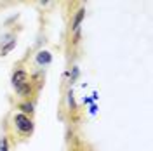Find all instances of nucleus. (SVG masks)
<instances>
[{"label": "nucleus", "instance_id": "8", "mask_svg": "<svg viewBox=\"0 0 153 151\" xmlns=\"http://www.w3.org/2000/svg\"><path fill=\"white\" fill-rule=\"evenodd\" d=\"M12 38H16L12 33H4V35H0V47H2V45H5L7 42H10Z\"/></svg>", "mask_w": 153, "mask_h": 151}, {"label": "nucleus", "instance_id": "9", "mask_svg": "<svg viewBox=\"0 0 153 151\" xmlns=\"http://www.w3.org/2000/svg\"><path fill=\"white\" fill-rule=\"evenodd\" d=\"M0 151H9V139L7 137L0 139Z\"/></svg>", "mask_w": 153, "mask_h": 151}, {"label": "nucleus", "instance_id": "10", "mask_svg": "<svg viewBox=\"0 0 153 151\" xmlns=\"http://www.w3.org/2000/svg\"><path fill=\"white\" fill-rule=\"evenodd\" d=\"M78 75H80V71H78V68H73V73H71V75H70V82H73V80H76V78H78Z\"/></svg>", "mask_w": 153, "mask_h": 151}, {"label": "nucleus", "instance_id": "4", "mask_svg": "<svg viewBox=\"0 0 153 151\" xmlns=\"http://www.w3.org/2000/svg\"><path fill=\"white\" fill-rule=\"evenodd\" d=\"M31 92H33V84L31 82H26V84H23L21 87L16 89V94L19 97H23V99H28L30 95H31Z\"/></svg>", "mask_w": 153, "mask_h": 151}, {"label": "nucleus", "instance_id": "11", "mask_svg": "<svg viewBox=\"0 0 153 151\" xmlns=\"http://www.w3.org/2000/svg\"><path fill=\"white\" fill-rule=\"evenodd\" d=\"M68 104H70L71 108H75V101H73V94H71V92H68Z\"/></svg>", "mask_w": 153, "mask_h": 151}, {"label": "nucleus", "instance_id": "13", "mask_svg": "<svg viewBox=\"0 0 153 151\" xmlns=\"http://www.w3.org/2000/svg\"><path fill=\"white\" fill-rule=\"evenodd\" d=\"M38 2H40L42 5H47V4H49V2H51V0H38Z\"/></svg>", "mask_w": 153, "mask_h": 151}, {"label": "nucleus", "instance_id": "1", "mask_svg": "<svg viewBox=\"0 0 153 151\" xmlns=\"http://www.w3.org/2000/svg\"><path fill=\"white\" fill-rule=\"evenodd\" d=\"M12 122H14V127L23 137H30L33 134V120L30 118L28 115L25 113H16L12 116Z\"/></svg>", "mask_w": 153, "mask_h": 151}, {"label": "nucleus", "instance_id": "5", "mask_svg": "<svg viewBox=\"0 0 153 151\" xmlns=\"http://www.w3.org/2000/svg\"><path fill=\"white\" fill-rule=\"evenodd\" d=\"M85 18V9L82 7V9L76 10V14L73 16V21H71V30L76 31V30H80V24H82V21Z\"/></svg>", "mask_w": 153, "mask_h": 151}, {"label": "nucleus", "instance_id": "6", "mask_svg": "<svg viewBox=\"0 0 153 151\" xmlns=\"http://www.w3.org/2000/svg\"><path fill=\"white\" fill-rule=\"evenodd\" d=\"M18 110H21V113H25V115H28V116H31L33 115V104L30 103V101H23V103H19L18 104Z\"/></svg>", "mask_w": 153, "mask_h": 151}, {"label": "nucleus", "instance_id": "12", "mask_svg": "<svg viewBox=\"0 0 153 151\" xmlns=\"http://www.w3.org/2000/svg\"><path fill=\"white\" fill-rule=\"evenodd\" d=\"M78 40H80V30H76L73 35V44H78Z\"/></svg>", "mask_w": 153, "mask_h": 151}, {"label": "nucleus", "instance_id": "2", "mask_svg": "<svg viewBox=\"0 0 153 151\" xmlns=\"http://www.w3.org/2000/svg\"><path fill=\"white\" fill-rule=\"evenodd\" d=\"M10 82H12V87H14V89H18V87H21L23 84L30 82L28 71H26V70H16V71L12 73V76H10Z\"/></svg>", "mask_w": 153, "mask_h": 151}, {"label": "nucleus", "instance_id": "3", "mask_svg": "<svg viewBox=\"0 0 153 151\" xmlns=\"http://www.w3.org/2000/svg\"><path fill=\"white\" fill-rule=\"evenodd\" d=\"M35 63L38 66H47L52 63V54L49 50H38L37 56H35Z\"/></svg>", "mask_w": 153, "mask_h": 151}, {"label": "nucleus", "instance_id": "7", "mask_svg": "<svg viewBox=\"0 0 153 151\" xmlns=\"http://www.w3.org/2000/svg\"><path fill=\"white\" fill-rule=\"evenodd\" d=\"M14 47H16V38H12L10 42H7L5 45H2V47H0V56H7Z\"/></svg>", "mask_w": 153, "mask_h": 151}]
</instances>
